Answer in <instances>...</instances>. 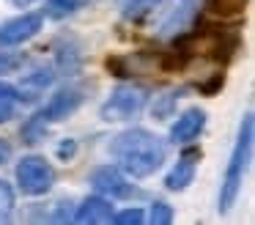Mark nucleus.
Here are the masks:
<instances>
[{
  "instance_id": "f257e3e1",
  "label": "nucleus",
  "mask_w": 255,
  "mask_h": 225,
  "mask_svg": "<svg viewBox=\"0 0 255 225\" xmlns=\"http://www.w3.org/2000/svg\"><path fill=\"white\" fill-rule=\"evenodd\" d=\"M110 154L129 176L145 179L165 162V143L145 129H129L110 143Z\"/></svg>"
},
{
  "instance_id": "f03ea898",
  "label": "nucleus",
  "mask_w": 255,
  "mask_h": 225,
  "mask_svg": "<svg viewBox=\"0 0 255 225\" xmlns=\"http://www.w3.org/2000/svg\"><path fill=\"white\" fill-rule=\"evenodd\" d=\"M250 151H253V115L247 113L242 121V129H239V140L231 154V162H228L225 181H222L220 212H228L233 206V201H236L239 190H242V179H244V170H247V162H250Z\"/></svg>"
},
{
  "instance_id": "7ed1b4c3",
  "label": "nucleus",
  "mask_w": 255,
  "mask_h": 225,
  "mask_svg": "<svg viewBox=\"0 0 255 225\" xmlns=\"http://www.w3.org/2000/svg\"><path fill=\"white\" fill-rule=\"evenodd\" d=\"M239 47V36L228 30H214V27H206V30L189 33L178 41V52L184 58L189 55H200V58H211V60H228Z\"/></svg>"
},
{
  "instance_id": "20e7f679",
  "label": "nucleus",
  "mask_w": 255,
  "mask_h": 225,
  "mask_svg": "<svg viewBox=\"0 0 255 225\" xmlns=\"http://www.w3.org/2000/svg\"><path fill=\"white\" fill-rule=\"evenodd\" d=\"M148 102V93L137 85H118L113 96L102 104V118L105 121H127L137 115Z\"/></svg>"
},
{
  "instance_id": "39448f33",
  "label": "nucleus",
  "mask_w": 255,
  "mask_h": 225,
  "mask_svg": "<svg viewBox=\"0 0 255 225\" xmlns=\"http://www.w3.org/2000/svg\"><path fill=\"white\" fill-rule=\"evenodd\" d=\"M17 181L22 187V192H28V195H44L55 181V170L41 157H25L17 165Z\"/></svg>"
},
{
  "instance_id": "423d86ee",
  "label": "nucleus",
  "mask_w": 255,
  "mask_h": 225,
  "mask_svg": "<svg viewBox=\"0 0 255 225\" xmlns=\"http://www.w3.org/2000/svg\"><path fill=\"white\" fill-rule=\"evenodd\" d=\"M91 184H94L96 192H102V195H110V198H132L137 195V190H134L132 184H129L127 179L121 176V170L118 168H99L94 170V176H91Z\"/></svg>"
},
{
  "instance_id": "0eeeda50",
  "label": "nucleus",
  "mask_w": 255,
  "mask_h": 225,
  "mask_svg": "<svg viewBox=\"0 0 255 225\" xmlns=\"http://www.w3.org/2000/svg\"><path fill=\"white\" fill-rule=\"evenodd\" d=\"M41 27L39 14H22L17 19H8L0 25V44H22L30 36H36Z\"/></svg>"
},
{
  "instance_id": "6e6552de",
  "label": "nucleus",
  "mask_w": 255,
  "mask_h": 225,
  "mask_svg": "<svg viewBox=\"0 0 255 225\" xmlns=\"http://www.w3.org/2000/svg\"><path fill=\"white\" fill-rule=\"evenodd\" d=\"M80 102H83V91L80 88H63V91H58L50 99V104L41 110V115H44V121H61L66 115H72L80 107Z\"/></svg>"
},
{
  "instance_id": "1a4fd4ad",
  "label": "nucleus",
  "mask_w": 255,
  "mask_h": 225,
  "mask_svg": "<svg viewBox=\"0 0 255 225\" xmlns=\"http://www.w3.org/2000/svg\"><path fill=\"white\" fill-rule=\"evenodd\" d=\"M198 159H200V151H198V148H187V151L178 157L176 168L167 173V179H165L167 190H184L187 184H192V179H195V165H198Z\"/></svg>"
},
{
  "instance_id": "9d476101",
  "label": "nucleus",
  "mask_w": 255,
  "mask_h": 225,
  "mask_svg": "<svg viewBox=\"0 0 255 225\" xmlns=\"http://www.w3.org/2000/svg\"><path fill=\"white\" fill-rule=\"evenodd\" d=\"M203 126H206V113L198 107H192V110H187L184 115L176 118V124H173V129H170V137H173V143L195 140V137L203 132Z\"/></svg>"
},
{
  "instance_id": "9b49d317",
  "label": "nucleus",
  "mask_w": 255,
  "mask_h": 225,
  "mask_svg": "<svg viewBox=\"0 0 255 225\" xmlns=\"http://www.w3.org/2000/svg\"><path fill=\"white\" fill-rule=\"evenodd\" d=\"M74 220L83 223V225L110 223L113 220V206H110V201H105V198H88V201H83V206H80V212H77Z\"/></svg>"
},
{
  "instance_id": "f8f14e48",
  "label": "nucleus",
  "mask_w": 255,
  "mask_h": 225,
  "mask_svg": "<svg viewBox=\"0 0 255 225\" xmlns=\"http://www.w3.org/2000/svg\"><path fill=\"white\" fill-rule=\"evenodd\" d=\"M19 93L14 91L11 85H6V82H0V124L8 118H14V113H17V102H19Z\"/></svg>"
},
{
  "instance_id": "ddd939ff",
  "label": "nucleus",
  "mask_w": 255,
  "mask_h": 225,
  "mask_svg": "<svg viewBox=\"0 0 255 225\" xmlns=\"http://www.w3.org/2000/svg\"><path fill=\"white\" fill-rule=\"evenodd\" d=\"M184 5H178V11H173L170 16H167L165 22H162V33H167V30H173V27H181L184 22L192 16V11H195V5H198V0H181Z\"/></svg>"
},
{
  "instance_id": "4468645a",
  "label": "nucleus",
  "mask_w": 255,
  "mask_h": 225,
  "mask_svg": "<svg viewBox=\"0 0 255 225\" xmlns=\"http://www.w3.org/2000/svg\"><path fill=\"white\" fill-rule=\"evenodd\" d=\"M159 3V0H118V8H121L124 16H129V19H134V16H143L148 14L154 5Z\"/></svg>"
},
{
  "instance_id": "2eb2a0df",
  "label": "nucleus",
  "mask_w": 255,
  "mask_h": 225,
  "mask_svg": "<svg viewBox=\"0 0 255 225\" xmlns=\"http://www.w3.org/2000/svg\"><path fill=\"white\" fill-rule=\"evenodd\" d=\"M244 5H247V0H211L209 8L214 11L217 16H239L244 11Z\"/></svg>"
},
{
  "instance_id": "dca6fc26",
  "label": "nucleus",
  "mask_w": 255,
  "mask_h": 225,
  "mask_svg": "<svg viewBox=\"0 0 255 225\" xmlns=\"http://www.w3.org/2000/svg\"><path fill=\"white\" fill-rule=\"evenodd\" d=\"M44 132H47L44 115L39 113V115H33V118L22 126V140L25 143H39V140H44Z\"/></svg>"
},
{
  "instance_id": "f3484780",
  "label": "nucleus",
  "mask_w": 255,
  "mask_h": 225,
  "mask_svg": "<svg viewBox=\"0 0 255 225\" xmlns=\"http://www.w3.org/2000/svg\"><path fill=\"white\" fill-rule=\"evenodd\" d=\"M14 212V192L6 181L0 179V223H6Z\"/></svg>"
},
{
  "instance_id": "a211bd4d",
  "label": "nucleus",
  "mask_w": 255,
  "mask_h": 225,
  "mask_svg": "<svg viewBox=\"0 0 255 225\" xmlns=\"http://www.w3.org/2000/svg\"><path fill=\"white\" fill-rule=\"evenodd\" d=\"M151 223H154V225H167V223H173V209L167 206V203L156 201L154 206H151Z\"/></svg>"
},
{
  "instance_id": "6ab92c4d",
  "label": "nucleus",
  "mask_w": 255,
  "mask_h": 225,
  "mask_svg": "<svg viewBox=\"0 0 255 225\" xmlns=\"http://www.w3.org/2000/svg\"><path fill=\"white\" fill-rule=\"evenodd\" d=\"M80 5V0H47V8L52 16H66Z\"/></svg>"
},
{
  "instance_id": "aec40b11",
  "label": "nucleus",
  "mask_w": 255,
  "mask_h": 225,
  "mask_svg": "<svg viewBox=\"0 0 255 225\" xmlns=\"http://www.w3.org/2000/svg\"><path fill=\"white\" fill-rule=\"evenodd\" d=\"M52 82V74H50V69H44V71H33L30 77H25V85H33L36 91H41V88H47Z\"/></svg>"
},
{
  "instance_id": "412c9836",
  "label": "nucleus",
  "mask_w": 255,
  "mask_h": 225,
  "mask_svg": "<svg viewBox=\"0 0 255 225\" xmlns=\"http://www.w3.org/2000/svg\"><path fill=\"white\" fill-rule=\"evenodd\" d=\"M17 66H22V55L0 52V74H6V71H14Z\"/></svg>"
},
{
  "instance_id": "4be33fe9",
  "label": "nucleus",
  "mask_w": 255,
  "mask_h": 225,
  "mask_svg": "<svg viewBox=\"0 0 255 225\" xmlns=\"http://www.w3.org/2000/svg\"><path fill=\"white\" fill-rule=\"evenodd\" d=\"M116 223L118 225H137V223H143V212L140 209H127V212H121L116 217Z\"/></svg>"
},
{
  "instance_id": "5701e85b",
  "label": "nucleus",
  "mask_w": 255,
  "mask_h": 225,
  "mask_svg": "<svg viewBox=\"0 0 255 225\" xmlns=\"http://www.w3.org/2000/svg\"><path fill=\"white\" fill-rule=\"evenodd\" d=\"M74 151H77V143H74V140H63L61 146H58V157H61V159H72Z\"/></svg>"
},
{
  "instance_id": "b1692460",
  "label": "nucleus",
  "mask_w": 255,
  "mask_h": 225,
  "mask_svg": "<svg viewBox=\"0 0 255 225\" xmlns=\"http://www.w3.org/2000/svg\"><path fill=\"white\" fill-rule=\"evenodd\" d=\"M8 159H11V146L6 140H0V165H6Z\"/></svg>"
},
{
  "instance_id": "393cba45",
  "label": "nucleus",
  "mask_w": 255,
  "mask_h": 225,
  "mask_svg": "<svg viewBox=\"0 0 255 225\" xmlns=\"http://www.w3.org/2000/svg\"><path fill=\"white\" fill-rule=\"evenodd\" d=\"M14 3H17V5H30L33 0H14Z\"/></svg>"
}]
</instances>
